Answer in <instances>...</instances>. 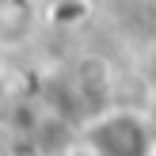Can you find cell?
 <instances>
[{"instance_id":"obj_2","label":"cell","mask_w":156,"mask_h":156,"mask_svg":"<svg viewBox=\"0 0 156 156\" xmlns=\"http://www.w3.org/2000/svg\"><path fill=\"white\" fill-rule=\"evenodd\" d=\"M76 156H95V152H88V149H84V152H76Z\"/></svg>"},{"instance_id":"obj_1","label":"cell","mask_w":156,"mask_h":156,"mask_svg":"<svg viewBox=\"0 0 156 156\" xmlns=\"http://www.w3.org/2000/svg\"><path fill=\"white\" fill-rule=\"evenodd\" d=\"M84 149L95 156H152L156 129L133 111H107L84 129Z\"/></svg>"},{"instance_id":"obj_3","label":"cell","mask_w":156,"mask_h":156,"mask_svg":"<svg viewBox=\"0 0 156 156\" xmlns=\"http://www.w3.org/2000/svg\"><path fill=\"white\" fill-rule=\"evenodd\" d=\"M152 129H156V122H152Z\"/></svg>"}]
</instances>
